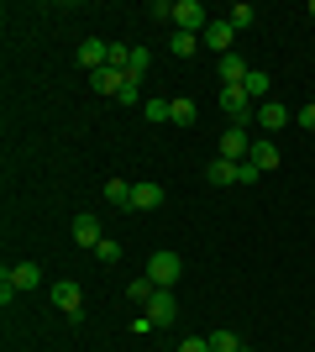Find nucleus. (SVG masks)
Here are the masks:
<instances>
[{
	"label": "nucleus",
	"mask_w": 315,
	"mask_h": 352,
	"mask_svg": "<svg viewBox=\"0 0 315 352\" xmlns=\"http://www.w3.org/2000/svg\"><path fill=\"white\" fill-rule=\"evenodd\" d=\"M300 126H310V132H315V100H310V105L300 111Z\"/></svg>",
	"instance_id": "obj_31"
},
{
	"label": "nucleus",
	"mask_w": 315,
	"mask_h": 352,
	"mask_svg": "<svg viewBox=\"0 0 315 352\" xmlns=\"http://www.w3.org/2000/svg\"><path fill=\"white\" fill-rule=\"evenodd\" d=\"M142 74H148V53H142V47H132V69H126V79H137V85H142Z\"/></svg>",
	"instance_id": "obj_25"
},
{
	"label": "nucleus",
	"mask_w": 315,
	"mask_h": 352,
	"mask_svg": "<svg viewBox=\"0 0 315 352\" xmlns=\"http://www.w3.org/2000/svg\"><path fill=\"white\" fill-rule=\"evenodd\" d=\"M168 200L163 184H132V210H158Z\"/></svg>",
	"instance_id": "obj_10"
},
{
	"label": "nucleus",
	"mask_w": 315,
	"mask_h": 352,
	"mask_svg": "<svg viewBox=\"0 0 315 352\" xmlns=\"http://www.w3.org/2000/svg\"><path fill=\"white\" fill-rule=\"evenodd\" d=\"M5 279H11L16 294H32L37 284H43V268H37V263H11V268H5Z\"/></svg>",
	"instance_id": "obj_8"
},
{
	"label": "nucleus",
	"mask_w": 315,
	"mask_h": 352,
	"mask_svg": "<svg viewBox=\"0 0 315 352\" xmlns=\"http://www.w3.org/2000/svg\"><path fill=\"white\" fill-rule=\"evenodd\" d=\"M247 163H253L257 174H273V168H279V147H273V142H253V153H247Z\"/></svg>",
	"instance_id": "obj_14"
},
{
	"label": "nucleus",
	"mask_w": 315,
	"mask_h": 352,
	"mask_svg": "<svg viewBox=\"0 0 315 352\" xmlns=\"http://www.w3.org/2000/svg\"><path fill=\"white\" fill-rule=\"evenodd\" d=\"M200 43H205L210 53H215V58H226V53H231V43H237V27H231L226 16H215V21H210V27L200 32Z\"/></svg>",
	"instance_id": "obj_4"
},
{
	"label": "nucleus",
	"mask_w": 315,
	"mask_h": 352,
	"mask_svg": "<svg viewBox=\"0 0 315 352\" xmlns=\"http://www.w3.org/2000/svg\"><path fill=\"white\" fill-rule=\"evenodd\" d=\"M74 242L95 252V248L105 242V236H100V221H95V216H74Z\"/></svg>",
	"instance_id": "obj_13"
},
{
	"label": "nucleus",
	"mask_w": 315,
	"mask_h": 352,
	"mask_svg": "<svg viewBox=\"0 0 315 352\" xmlns=\"http://www.w3.org/2000/svg\"><path fill=\"white\" fill-rule=\"evenodd\" d=\"M116 100H121V105H137V100H142V95H137V79H126V89H121Z\"/></svg>",
	"instance_id": "obj_29"
},
{
	"label": "nucleus",
	"mask_w": 315,
	"mask_h": 352,
	"mask_svg": "<svg viewBox=\"0 0 315 352\" xmlns=\"http://www.w3.org/2000/svg\"><path fill=\"white\" fill-rule=\"evenodd\" d=\"M242 352H253V347H242Z\"/></svg>",
	"instance_id": "obj_32"
},
{
	"label": "nucleus",
	"mask_w": 315,
	"mask_h": 352,
	"mask_svg": "<svg viewBox=\"0 0 315 352\" xmlns=\"http://www.w3.org/2000/svg\"><path fill=\"white\" fill-rule=\"evenodd\" d=\"M110 63H116V69H132V47H126V43H110Z\"/></svg>",
	"instance_id": "obj_27"
},
{
	"label": "nucleus",
	"mask_w": 315,
	"mask_h": 352,
	"mask_svg": "<svg viewBox=\"0 0 315 352\" xmlns=\"http://www.w3.org/2000/svg\"><path fill=\"white\" fill-rule=\"evenodd\" d=\"M200 47L205 43H200L195 32H174V58H189V53H200Z\"/></svg>",
	"instance_id": "obj_22"
},
{
	"label": "nucleus",
	"mask_w": 315,
	"mask_h": 352,
	"mask_svg": "<svg viewBox=\"0 0 315 352\" xmlns=\"http://www.w3.org/2000/svg\"><path fill=\"white\" fill-rule=\"evenodd\" d=\"M247 74H253V69H247V58H237V53H226V58H221V85H242Z\"/></svg>",
	"instance_id": "obj_17"
},
{
	"label": "nucleus",
	"mask_w": 315,
	"mask_h": 352,
	"mask_svg": "<svg viewBox=\"0 0 315 352\" xmlns=\"http://www.w3.org/2000/svg\"><path fill=\"white\" fill-rule=\"evenodd\" d=\"M79 63H84V69H105V63H110V43H100V37H84V43H79Z\"/></svg>",
	"instance_id": "obj_9"
},
{
	"label": "nucleus",
	"mask_w": 315,
	"mask_h": 352,
	"mask_svg": "<svg viewBox=\"0 0 315 352\" xmlns=\"http://www.w3.org/2000/svg\"><path fill=\"white\" fill-rule=\"evenodd\" d=\"M210 21H215V16H210L200 0H179V6H174V32H195V37H200Z\"/></svg>",
	"instance_id": "obj_3"
},
{
	"label": "nucleus",
	"mask_w": 315,
	"mask_h": 352,
	"mask_svg": "<svg viewBox=\"0 0 315 352\" xmlns=\"http://www.w3.org/2000/svg\"><path fill=\"white\" fill-rule=\"evenodd\" d=\"M237 168H242V163H231V158H215V163L205 168V179H210V184H237Z\"/></svg>",
	"instance_id": "obj_19"
},
{
	"label": "nucleus",
	"mask_w": 315,
	"mask_h": 352,
	"mask_svg": "<svg viewBox=\"0 0 315 352\" xmlns=\"http://www.w3.org/2000/svg\"><path fill=\"white\" fill-rule=\"evenodd\" d=\"M221 111H226L231 121H237V126L257 121V105L247 100V89H242V85H221Z\"/></svg>",
	"instance_id": "obj_1"
},
{
	"label": "nucleus",
	"mask_w": 315,
	"mask_h": 352,
	"mask_svg": "<svg viewBox=\"0 0 315 352\" xmlns=\"http://www.w3.org/2000/svg\"><path fill=\"white\" fill-rule=\"evenodd\" d=\"M247 153H253V137H247V126H226V132H221V158L247 163Z\"/></svg>",
	"instance_id": "obj_6"
},
{
	"label": "nucleus",
	"mask_w": 315,
	"mask_h": 352,
	"mask_svg": "<svg viewBox=\"0 0 315 352\" xmlns=\"http://www.w3.org/2000/svg\"><path fill=\"white\" fill-rule=\"evenodd\" d=\"M179 274H184L179 252H152V258H148V279L158 284V289H174V284H179Z\"/></svg>",
	"instance_id": "obj_2"
},
{
	"label": "nucleus",
	"mask_w": 315,
	"mask_h": 352,
	"mask_svg": "<svg viewBox=\"0 0 315 352\" xmlns=\"http://www.w3.org/2000/svg\"><path fill=\"white\" fill-rule=\"evenodd\" d=\"M226 21H231V27H237V32H247V27H253V21H257V11H253V6H247V0H242V6H231V11H226Z\"/></svg>",
	"instance_id": "obj_23"
},
{
	"label": "nucleus",
	"mask_w": 315,
	"mask_h": 352,
	"mask_svg": "<svg viewBox=\"0 0 315 352\" xmlns=\"http://www.w3.org/2000/svg\"><path fill=\"white\" fill-rule=\"evenodd\" d=\"M95 89H100V95H121V89H126V69H116V63L95 69Z\"/></svg>",
	"instance_id": "obj_12"
},
{
	"label": "nucleus",
	"mask_w": 315,
	"mask_h": 352,
	"mask_svg": "<svg viewBox=\"0 0 315 352\" xmlns=\"http://www.w3.org/2000/svg\"><path fill=\"white\" fill-rule=\"evenodd\" d=\"M152 294H158V284H152L148 274H137V279L126 284V300H132L137 310H148V305H152Z\"/></svg>",
	"instance_id": "obj_15"
},
{
	"label": "nucleus",
	"mask_w": 315,
	"mask_h": 352,
	"mask_svg": "<svg viewBox=\"0 0 315 352\" xmlns=\"http://www.w3.org/2000/svg\"><path fill=\"white\" fill-rule=\"evenodd\" d=\"M195 100H168V121H174V126H195Z\"/></svg>",
	"instance_id": "obj_20"
},
{
	"label": "nucleus",
	"mask_w": 315,
	"mask_h": 352,
	"mask_svg": "<svg viewBox=\"0 0 315 352\" xmlns=\"http://www.w3.org/2000/svg\"><path fill=\"white\" fill-rule=\"evenodd\" d=\"M179 352H210V342H205V337H184Z\"/></svg>",
	"instance_id": "obj_28"
},
{
	"label": "nucleus",
	"mask_w": 315,
	"mask_h": 352,
	"mask_svg": "<svg viewBox=\"0 0 315 352\" xmlns=\"http://www.w3.org/2000/svg\"><path fill=\"white\" fill-rule=\"evenodd\" d=\"M142 316H152V326L163 331V326H174V316H179V300H174V289H158L152 294V305L142 310Z\"/></svg>",
	"instance_id": "obj_7"
},
{
	"label": "nucleus",
	"mask_w": 315,
	"mask_h": 352,
	"mask_svg": "<svg viewBox=\"0 0 315 352\" xmlns=\"http://www.w3.org/2000/svg\"><path fill=\"white\" fill-rule=\"evenodd\" d=\"M105 200L116 210H132V184H126V179H105Z\"/></svg>",
	"instance_id": "obj_18"
},
{
	"label": "nucleus",
	"mask_w": 315,
	"mask_h": 352,
	"mask_svg": "<svg viewBox=\"0 0 315 352\" xmlns=\"http://www.w3.org/2000/svg\"><path fill=\"white\" fill-rule=\"evenodd\" d=\"M257 179H263V174H257L253 163H242V168H237V184H257Z\"/></svg>",
	"instance_id": "obj_30"
},
{
	"label": "nucleus",
	"mask_w": 315,
	"mask_h": 352,
	"mask_svg": "<svg viewBox=\"0 0 315 352\" xmlns=\"http://www.w3.org/2000/svg\"><path fill=\"white\" fill-rule=\"evenodd\" d=\"M210 352H242V337H237V331H210Z\"/></svg>",
	"instance_id": "obj_21"
},
{
	"label": "nucleus",
	"mask_w": 315,
	"mask_h": 352,
	"mask_svg": "<svg viewBox=\"0 0 315 352\" xmlns=\"http://www.w3.org/2000/svg\"><path fill=\"white\" fill-rule=\"evenodd\" d=\"M53 305H58L69 321H79V316H84V289H79L74 279H58L53 284Z\"/></svg>",
	"instance_id": "obj_5"
},
{
	"label": "nucleus",
	"mask_w": 315,
	"mask_h": 352,
	"mask_svg": "<svg viewBox=\"0 0 315 352\" xmlns=\"http://www.w3.org/2000/svg\"><path fill=\"white\" fill-rule=\"evenodd\" d=\"M142 116L148 121H168V100H142Z\"/></svg>",
	"instance_id": "obj_26"
},
{
	"label": "nucleus",
	"mask_w": 315,
	"mask_h": 352,
	"mask_svg": "<svg viewBox=\"0 0 315 352\" xmlns=\"http://www.w3.org/2000/svg\"><path fill=\"white\" fill-rule=\"evenodd\" d=\"M257 126H263V132H279V126H289V105L263 100V105H257Z\"/></svg>",
	"instance_id": "obj_11"
},
{
	"label": "nucleus",
	"mask_w": 315,
	"mask_h": 352,
	"mask_svg": "<svg viewBox=\"0 0 315 352\" xmlns=\"http://www.w3.org/2000/svg\"><path fill=\"white\" fill-rule=\"evenodd\" d=\"M95 258H100L105 268H116V263H121V248H116V242H110V236H105L100 248H95Z\"/></svg>",
	"instance_id": "obj_24"
},
{
	"label": "nucleus",
	"mask_w": 315,
	"mask_h": 352,
	"mask_svg": "<svg viewBox=\"0 0 315 352\" xmlns=\"http://www.w3.org/2000/svg\"><path fill=\"white\" fill-rule=\"evenodd\" d=\"M242 89H247V100H253V105H263V100H268V89H273V79L263 69H253L247 79H242Z\"/></svg>",
	"instance_id": "obj_16"
}]
</instances>
